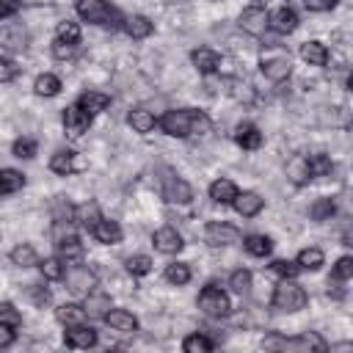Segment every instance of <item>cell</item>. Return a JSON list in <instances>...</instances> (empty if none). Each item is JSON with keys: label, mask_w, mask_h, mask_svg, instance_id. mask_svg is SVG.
Returning a JSON list of instances; mask_svg holds the SVG:
<instances>
[{"label": "cell", "mask_w": 353, "mask_h": 353, "mask_svg": "<svg viewBox=\"0 0 353 353\" xmlns=\"http://www.w3.org/2000/svg\"><path fill=\"white\" fill-rule=\"evenodd\" d=\"M88 127H91V116L77 102L69 105V108H63V130H66L69 138H80Z\"/></svg>", "instance_id": "cell-10"}, {"label": "cell", "mask_w": 353, "mask_h": 353, "mask_svg": "<svg viewBox=\"0 0 353 353\" xmlns=\"http://www.w3.org/2000/svg\"><path fill=\"white\" fill-rule=\"evenodd\" d=\"M74 11L83 22H91V25H105V28H116L121 22L119 11L108 3V0H77L74 3Z\"/></svg>", "instance_id": "cell-2"}, {"label": "cell", "mask_w": 353, "mask_h": 353, "mask_svg": "<svg viewBox=\"0 0 353 353\" xmlns=\"http://www.w3.org/2000/svg\"><path fill=\"white\" fill-rule=\"evenodd\" d=\"M63 342H66V347L88 350V347L97 345V331H94L91 325H85V323H80V325H69L66 334H63Z\"/></svg>", "instance_id": "cell-12"}, {"label": "cell", "mask_w": 353, "mask_h": 353, "mask_svg": "<svg viewBox=\"0 0 353 353\" xmlns=\"http://www.w3.org/2000/svg\"><path fill=\"white\" fill-rule=\"evenodd\" d=\"M22 8V0H0V19H11Z\"/></svg>", "instance_id": "cell-54"}, {"label": "cell", "mask_w": 353, "mask_h": 353, "mask_svg": "<svg viewBox=\"0 0 353 353\" xmlns=\"http://www.w3.org/2000/svg\"><path fill=\"white\" fill-rule=\"evenodd\" d=\"M303 6H306L309 11H328V8L336 6V0H303Z\"/></svg>", "instance_id": "cell-55"}, {"label": "cell", "mask_w": 353, "mask_h": 353, "mask_svg": "<svg viewBox=\"0 0 353 353\" xmlns=\"http://www.w3.org/2000/svg\"><path fill=\"white\" fill-rule=\"evenodd\" d=\"M127 121H130V127H132L135 132H141V135H146V132H152V130L157 127L154 113L146 110V108H132V110L127 113Z\"/></svg>", "instance_id": "cell-26"}, {"label": "cell", "mask_w": 353, "mask_h": 353, "mask_svg": "<svg viewBox=\"0 0 353 353\" xmlns=\"http://www.w3.org/2000/svg\"><path fill=\"white\" fill-rule=\"evenodd\" d=\"M105 323H108L113 331H119V334H132V331H138V317H135L132 312H127V309H113V306H110V312L105 314Z\"/></svg>", "instance_id": "cell-18"}, {"label": "cell", "mask_w": 353, "mask_h": 353, "mask_svg": "<svg viewBox=\"0 0 353 353\" xmlns=\"http://www.w3.org/2000/svg\"><path fill=\"white\" fill-rule=\"evenodd\" d=\"M55 245H58V256H61L63 262H80V259H83V243H80L77 234H66V237H61Z\"/></svg>", "instance_id": "cell-27"}, {"label": "cell", "mask_w": 353, "mask_h": 353, "mask_svg": "<svg viewBox=\"0 0 353 353\" xmlns=\"http://www.w3.org/2000/svg\"><path fill=\"white\" fill-rule=\"evenodd\" d=\"M309 168H312V176H325L331 174V160L328 154H309Z\"/></svg>", "instance_id": "cell-47"}, {"label": "cell", "mask_w": 353, "mask_h": 353, "mask_svg": "<svg viewBox=\"0 0 353 353\" xmlns=\"http://www.w3.org/2000/svg\"><path fill=\"white\" fill-rule=\"evenodd\" d=\"M270 270H273L276 276H281V279H295V276L301 273L298 262H290V259H276V262L270 265Z\"/></svg>", "instance_id": "cell-48"}, {"label": "cell", "mask_w": 353, "mask_h": 353, "mask_svg": "<svg viewBox=\"0 0 353 353\" xmlns=\"http://www.w3.org/2000/svg\"><path fill=\"white\" fill-rule=\"evenodd\" d=\"M25 185V176L17 168H0V196L17 193Z\"/></svg>", "instance_id": "cell-34"}, {"label": "cell", "mask_w": 353, "mask_h": 353, "mask_svg": "<svg viewBox=\"0 0 353 353\" xmlns=\"http://www.w3.org/2000/svg\"><path fill=\"white\" fill-rule=\"evenodd\" d=\"M0 50L6 52H25L28 50V33L22 25H3L0 28Z\"/></svg>", "instance_id": "cell-13"}, {"label": "cell", "mask_w": 353, "mask_h": 353, "mask_svg": "<svg viewBox=\"0 0 353 353\" xmlns=\"http://www.w3.org/2000/svg\"><path fill=\"white\" fill-rule=\"evenodd\" d=\"M39 270H41L44 279H50V281H61L63 273H66V262H63L61 256H47L44 262H39Z\"/></svg>", "instance_id": "cell-37"}, {"label": "cell", "mask_w": 353, "mask_h": 353, "mask_svg": "<svg viewBox=\"0 0 353 353\" xmlns=\"http://www.w3.org/2000/svg\"><path fill=\"white\" fill-rule=\"evenodd\" d=\"M268 28H273L276 33H292L298 28V14L290 6H276L273 11H268Z\"/></svg>", "instance_id": "cell-14"}, {"label": "cell", "mask_w": 353, "mask_h": 353, "mask_svg": "<svg viewBox=\"0 0 353 353\" xmlns=\"http://www.w3.org/2000/svg\"><path fill=\"white\" fill-rule=\"evenodd\" d=\"M262 74L273 83H281L292 74V63H290V55L284 52H273V55H262Z\"/></svg>", "instance_id": "cell-9"}, {"label": "cell", "mask_w": 353, "mask_h": 353, "mask_svg": "<svg viewBox=\"0 0 353 353\" xmlns=\"http://www.w3.org/2000/svg\"><path fill=\"white\" fill-rule=\"evenodd\" d=\"M226 85H229V94H232L234 99H245V102L254 99V91H251L248 83H243V80H226Z\"/></svg>", "instance_id": "cell-50"}, {"label": "cell", "mask_w": 353, "mask_h": 353, "mask_svg": "<svg viewBox=\"0 0 353 353\" xmlns=\"http://www.w3.org/2000/svg\"><path fill=\"white\" fill-rule=\"evenodd\" d=\"M50 215H52V223H72L74 221V204L63 196H55L50 204Z\"/></svg>", "instance_id": "cell-31"}, {"label": "cell", "mask_w": 353, "mask_h": 353, "mask_svg": "<svg viewBox=\"0 0 353 353\" xmlns=\"http://www.w3.org/2000/svg\"><path fill=\"white\" fill-rule=\"evenodd\" d=\"M157 127H160L165 135H171V138L207 135V132H210V119H207L201 110L182 108V110H165V113L157 119Z\"/></svg>", "instance_id": "cell-1"}, {"label": "cell", "mask_w": 353, "mask_h": 353, "mask_svg": "<svg viewBox=\"0 0 353 353\" xmlns=\"http://www.w3.org/2000/svg\"><path fill=\"white\" fill-rule=\"evenodd\" d=\"M199 309L207 314V317H226L232 312V303H229V295L223 290H218L215 284H207L201 292H199Z\"/></svg>", "instance_id": "cell-5"}, {"label": "cell", "mask_w": 353, "mask_h": 353, "mask_svg": "<svg viewBox=\"0 0 353 353\" xmlns=\"http://www.w3.org/2000/svg\"><path fill=\"white\" fill-rule=\"evenodd\" d=\"M11 262H14V265H19V268H33V265H39V254H36V248H33V245L19 243V245L11 251Z\"/></svg>", "instance_id": "cell-35"}, {"label": "cell", "mask_w": 353, "mask_h": 353, "mask_svg": "<svg viewBox=\"0 0 353 353\" xmlns=\"http://www.w3.org/2000/svg\"><path fill=\"white\" fill-rule=\"evenodd\" d=\"M63 281H66L69 292L85 295V292H91V290L97 287V273H94L91 268H85V265H72V268H66Z\"/></svg>", "instance_id": "cell-7"}, {"label": "cell", "mask_w": 353, "mask_h": 353, "mask_svg": "<svg viewBox=\"0 0 353 353\" xmlns=\"http://www.w3.org/2000/svg\"><path fill=\"white\" fill-rule=\"evenodd\" d=\"M28 298L36 303V306H44V303H50V290H44V287H36V284H30L28 287Z\"/></svg>", "instance_id": "cell-52"}, {"label": "cell", "mask_w": 353, "mask_h": 353, "mask_svg": "<svg viewBox=\"0 0 353 353\" xmlns=\"http://www.w3.org/2000/svg\"><path fill=\"white\" fill-rule=\"evenodd\" d=\"M19 77V66L11 58H0V83H11Z\"/></svg>", "instance_id": "cell-51"}, {"label": "cell", "mask_w": 353, "mask_h": 353, "mask_svg": "<svg viewBox=\"0 0 353 353\" xmlns=\"http://www.w3.org/2000/svg\"><path fill=\"white\" fill-rule=\"evenodd\" d=\"M121 28H124V33H127L130 39H146V36H152V30H154L152 19L143 17V14H130V17H124V19H121Z\"/></svg>", "instance_id": "cell-19"}, {"label": "cell", "mask_w": 353, "mask_h": 353, "mask_svg": "<svg viewBox=\"0 0 353 353\" xmlns=\"http://www.w3.org/2000/svg\"><path fill=\"white\" fill-rule=\"evenodd\" d=\"M295 262H298V268H301V270H320V268H323V262H325V256H323V251H320V248H314V245H312V248H303V251L298 254V259H295Z\"/></svg>", "instance_id": "cell-36"}, {"label": "cell", "mask_w": 353, "mask_h": 353, "mask_svg": "<svg viewBox=\"0 0 353 353\" xmlns=\"http://www.w3.org/2000/svg\"><path fill=\"white\" fill-rule=\"evenodd\" d=\"M152 243H154V248L160 251V254H176V251H182V234L174 229V226H160L154 234H152Z\"/></svg>", "instance_id": "cell-16"}, {"label": "cell", "mask_w": 353, "mask_h": 353, "mask_svg": "<svg viewBox=\"0 0 353 353\" xmlns=\"http://www.w3.org/2000/svg\"><path fill=\"white\" fill-rule=\"evenodd\" d=\"M262 345H265V347H279V350H303V353H306V350H317V353L328 350L325 339H323L320 334H314V331H306V334H301V336H295V339L268 336Z\"/></svg>", "instance_id": "cell-4"}, {"label": "cell", "mask_w": 353, "mask_h": 353, "mask_svg": "<svg viewBox=\"0 0 353 353\" xmlns=\"http://www.w3.org/2000/svg\"><path fill=\"white\" fill-rule=\"evenodd\" d=\"M240 237H243L240 229L232 226V223H226V221H210V223L204 226V243L212 245V248L234 245V243H240Z\"/></svg>", "instance_id": "cell-6"}, {"label": "cell", "mask_w": 353, "mask_h": 353, "mask_svg": "<svg viewBox=\"0 0 353 353\" xmlns=\"http://www.w3.org/2000/svg\"><path fill=\"white\" fill-rule=\"evenodd\" d=\"M193 66L201 72V74H215L218 72V66H221V55L215 52V50H210V47H199V50H193Z\"/></svg>", "instance_id": "cell-24"}, {"label": "cell", "mask_w": 353, "mask_h": 353, "mask_svg": "<svg viewBox=\"0 0 353 353\" xmlns=\"http://www.w3.org/2000/svg\"><path fill=\"white\" fill-rule=\"evenodd\" d=\"M83 163L77 160V152H69V149H61V152H55L52 154V160H50V171L52 174H58V176H69L72 171H77Z\"/></svg>", "instance_id": "cell-20"}, {"label": "cell", "mask_w": 353, "mask_h": 353, "mask_svg": "<svg viewBox=\"0 0 353 353\" xmlns=\"http://www.w3.org/2000/svg\"><path fill=\"white\" fill-rule=\"evenodd\" d=\"M229 287H232L237 295H248V292H251V270L237 268V270L229 276Z\"/></svg>", "instance_id": "cell-43"}, {"label": "cell", "mask_w": 353, "mask_h": 353, "mask_svg": "<svg viewBox=\"0 0 353 353\" xmlns=\"http://www.w3.org/2000/svg\"><path fill=\"white\" fill-rule=\"evenodd\" d=\"M0 325L14 328V331L22 325V314H19V309H17L14 303H8V301H0Z\"/></svg>", "instance_id": "cell-41"}, {"label": "cell", "mask_w": 353, "mask_h": 353, "mask_svg": "<svg viewBox=\"0 0 353 353\" xmlns=\"http://www.w3.org/2000/svg\"><path fill=\"white\" fill-rule=\"evenodd\" d=\"M243 245L251 256H268L273 251V240L268 234H248V237H243Z\"/></svg>", "instance_id": "cell-32"}, {"label": "cell", "mask_w": 353, "mask_h": 353, "mask_svg": "<svg viewBox=\"0 0 353 353\" xmlns=\"http://www.w3.org/2000/svg\"><path fill=\"white\" fill-rule=\"evenodd\" d=\"M11 149H14V154H17V157H25V160H30V157H36V149H39V143H36L33 138H28V135H25V138H17Z\"/></svg>", "instance_id": "cell-46"}, {"label": "cell", "mask_w": 353, "mask_h": 353, "mask_svg": "<svg viewBox=\"0 0 353 353\" xmlns=\"http://www.w3.org/2000/svg\"><path fill=\"white\" fill-rule=\"evenodd\" d=\"M287 179L292 185H306L312 179V168H309V157L306 154H295L287 160Z\"/></svg>", "instance_id": "cell-22"}, {"label": "cell", "mask_w": 353, "mask_h": 353, "mask_svg": "<svg viewBox=\"0 0 353 353\" xmlns=\"http://www.w3.org/2000/svg\"><path fill=\"white\" fill-rule=\"evenodd\" d=\"M306 301H309L306 290L295 279H281L273 290V298H270L273 309H279V312H301L306 306Z\"/></svg>", "instance_id": "cell-3"}, {"label": "cell", "mask_w": 353, "mask_h": 353, "mask_svg": "<svg viewBox=\"0 0 353 353\" xmlns=\"http://www.w3.org/2000/svg\"><path fill=\"white\" fill-rule=\"evenodd\" d=\"M234 141H237V146H243V149L254 152V149H259V146H262V132H259V127H256V124L243 121V124H237V130H234Z\"/></svg>", "instance_id": "cell-21"}, {"label": "cell", "mask_w": 353, "mask_h": 353, "mask_svg": "<svg viewBox=\"0 0 353 353\" xmlns=\"http://www.w3.org/2000/svg\"><path fill=\"white\" fill-rule=\"evenodd\" d=\"M163 199L168 204H188L193 199V188L182 176L165 171V176H163Z\"/></svg>", "instance_id": "cell-8"}, {"label": "cell", "mask_w": 353, "mask_h": 353, "mask_svg": "<svg viewBox=\"0 0 353 353\" xmlns=\"http://www.w3.org/2000/svg\"><path fill=\"white\" fill-rule=\"evenodd\" d=\"M11 342H14V328L0 325V347H8Z\"/></svg>", "instance_id": "cell-56"}, {"label": "cell", "mask_w": 353, "mask_h": 353, "mask_svg": "<svg viewBox=\"0 0 353 353\" xmlns=\"http://www.w3.org/2000/svg\"><path fill=\"white\" fill-rule=\"evenodd\" d=\"M334 212H336V204H334L331 199H317V201L309 207V218H312V221H328Z\"/></svg>", "instance_id": "cell-44"}, {"label": "cell", "mask_w": 353, "mask_h": 353, "mask_svg": "<svg viewBox=\"0 0 353 353\" xmlns=\"http://www.w3.org/2000/svg\"><path fill=\"white\" fill-rule=\"evenodd\" d=\"M99 218H102V215H99V207H97V201H85V204L74 207V221H77L83 229H88V232H91V226H94Z\"/></svg>", "instance_id": "cell-33"}, {"label": "cell", "mask_w": 353, "mask_h": 353, "mask_svg": "<svg viewBox=\"0 0 353 353\" xmlns=\"http://www.w3.org/2000/svg\"><path fill=\"white\" fill-rule=\"evenodd\" d=\"M74 50H77V44H66V41H58V39L52 41V55L61 58V61H63V58H72Z\"/></svg>", "instance_id": "cell-53"}, {"label": "cell", "mask_w": 353, "mask_h": 353, "mask_svg": "<svg viewBox=\"0 0 353 353\" xmlns=\"http://www.w3.org/2000/svg\"><path fill=\"white\" fill-rule=\"evenodd\" d=\"M237 196V185L232 179H215L210 185V199L215 204H232V199Z\"/></svg>", "instance_id": "cell-30"}, {"label": "cell", "mask_w": 353, "mask_h": 353, "mask_svg": "<svg viewBox=\"0 0 353 353\" xmlns=\"http://www.w3.org/2000/svg\"><path fill=\"white\" fill-rule=\"evenodd\" d=\"M232 207L237 210V215H243V218H254V215H259L262 212V207H265V199L259 196V193H254V190H237V196L232 199Z\"/></svg>", "instance_id": "cell-15"}, {"label": "cell", "mask_w": 353, "mask_h": 353, "mask_svg": "<svg viewBox=\"0 0 353 353\" xmlns=\"http://www.w3.org/2000/svg\"><path fill=\"white\" fill-rule=\"evenodd\" d=\"M55 39H58V41H66V44H77V41H80V25L72 22V19L58 22V28H55Z\"/></svg>", "instance_id": "cell-40"}, {"label": "cell", "mask_w": 353, "mask_h": 353, "mask_svg": "<svg viewBox=\"0 0 353 353\" xmlns=\"http://www.w3.org/2000/svg\"><path fill=\"white\" fill-rule=\"evenodd\" d=\"M301 58H303L309 66H325L328 50H325L323 41H303V44H301Z\"/></svg>", "instance_id": "cell-28"}, {"label": "cell", "mask_w": 353, "mask_h": 353, "mask_svg": "<svg viewBox=\"0 0 353 353\" xmlns=\"http://www.w3.org/2000/svg\"><path fill=\"white\" fill-rule=\"evenodd\" d=\"M77 105H80L88 116H97V113H102V110L110 105V97L102 94V91H83V94L77 97Z\"/></svg>", "instance_id": "cell-25"}, {"label": "cell", "mask_w": 353, "mask_h": 353, "mask_svg": "<svg viewBox=\"0 0 353 353\" xmlns=\"http://www.w3.org/2000/svg\"><path fill=\"white\" fill-rule=\"evenodd\" d=\"M182 350L185 353H210L212 350V339H207L204 334H188L182 339Z\"/></svg>", "instance_id": "cell-39"}, {"label": "cell", "mask_w": 353, "mask_h": 353, "mask_svg": "<svg viewBox=\"0 0 353 353\" xmlns=\"http://www.w3.org/2000/svg\"><path fill=\"white\" fill-rule=\"evenodd\" d=\"M110 295L108 292H102V290H91V292H85V303H83V309H85V317H91V320H105V314L110 312Z\"/></svg>", "instance_id": "cell-17"}, {"label": "cell", "mask_w": 353, "mask_h": 353, "mask_svg": "<svg viewBox=\"0 0 353 353\" xmlns=\"http://www.w3.org/2000/svg\"><path fill=\"white\" fill-rule=\"evenodd\" d=\"M33 91H36L39 97H55V94L61 91V80H58L55 74L44 72V74H39V77H36V83H33Z\"/></svg>", "instance_id": "cell-38"}, {"label": "cell", "mask_w": 353, "mask_h": 353, "mask_svg": "<svg viewBox=\"0 0 353 353\" xmlns=\"http://www.w3.org/2000/svg\"><path fill=\"white\" fill-rule=\"evenodd\" d=\"M55 317H58V323L61 325H80V323H85V309L80 306V303H61L58 309H55Z\"/></svg>", "instance_id": "cell-29"}, {"label": "cell", "mask_w": 353, "mask_h": 353, "mask_svg": "<svg viewBox=\"0 0 353 353\" xmlns=\"http://www.w3.org/2000/svg\"><path fill=\"white\" fill-rule=\"evenodd\" d=\"M91 234H94L99 243H105V245H116V243L121 240V226H119L116 221H110V218H99V221L91 226Z\"/></svg>", "instance_id": "cell-23"}, {"label": "cell", "mask_w": 353, "mask_h": 353, "mask_svg": "<svg viewBox=\"0 0 353 353\" xmlns=\"http://www.w3.org/2000/svg\"><path fill=\"white\" fill-rule=\"evenodd\" d=\"M127 270L132 273V276H146L149 270H152V259L146 256V254H135V256H127Z\"/></svg>", "instance_id": "cell-45"}, {"label": "cell", "mask_w": 353, "mask_h": 353, "mask_svg": "<svg viewBox=\"0 0 353 353\" xmlns=\"http://www.w3.org/2000/svg\"><path fill=\"white\" fill-rule=\"evenodd\" d=\"M240 28L248 33V36H265L268 30V11L262 6H248L243 8L240 14Z\"/></svg>", "instance_id": "cell-11"}, {"label": "cell", "mask_w": 353, "mask_h": 353, "mask_svg": "<svg viewBox=\"0 0 353 353\" xmlns=\"http://www.w3.org/2000/svg\"><path fill=\"white\" fill-rule=\"evenodd\" d=\"M165 281H171V284H176V287L188 284V281H190V268H188L185 262H171V265L165 268Z\"/></svg>", "instance_id": "cell-42"}, {"label": "cell", "mask_w": 353, "mask_h": 353, "mask_svg": "<svg viewBox=\"0 0 353 353\" xmlns=\"http://www.w3.org/2000/svg\"><path fill=\"white\" fill-rule=\"evenodd\" d=\"M350 276H353V259L350 256H339L336 265H334V270H331V279L334 281H347Z\"/></svg>", "instance_id": "cell-49"}]
</instances>
